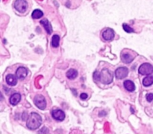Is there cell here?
Listing matches in <instances>:
<instances>
[{
  "mask_svg": "<svg viewBox=\"0 0 153 134\" xmlns=\"http://www.w3.org/2000/svg\"><path fill=\"white\" fill-rule=\"evenodd\" d=\"M102 37L106 41H110L114 37V32L111 28H106L102 32Z\"/></svg>",
  "mask_w": 153,
  "mask_h": 134,
  "instance_id": "7",
  "label": "cell"
},
{
  "mask_svg": "<svg viewBox=\"0 0 153 134\" xmlns=\"http://www.w3.org/2000/svg\"><path fill=\"white\" fill-rule=\"evenodd\" d=\"M6 82L9 86L14 87L17 83V79L14 75H8L6 76Z\"/></svg>",
  "mask_w": 153,
  "mask_h": 134,
  "instance_id": "13",
  "label": "cell"
},
{
  "mask_svg": "<svg viewBox=\"0 0 153 134\" xmlns=\"http://www.w3.org/2000/svg\"><path fill=\"white\" fill-rule=\"evenodd\" d=\"M123 28L124 31L126 32H127V33H132V32H134V30L132 29L129 26H128L127 24L126 23L123 24Z\"/></svg>",
  "mask_w": 153,
  "mask_h": 134,
  "instance_id": "19",
  "label": "cell"
},
{
  "mask_svg": "<svg viewBox=\"0 0 153 134\" xmlns=\"http://www.w3.org/2000/svg\"><path fill=\"white\" fill-rule=\"evenodd\" d=\"M128 75V69L126 67H120L115 72V75L117 79H123Z\"/></svg>",
  "mask_w": 153,
  "mask_h": 134,
  "instance_id": "6",
  "label": "cell"
},
{
  "mask_svg": "<svg viewBox=\"0 0 153 134\" xmlns=\"http://www.w3.org/2000/svg\"><path fill=\"white\" fill-rule=\"evenodd\" d=\"M34 104L40 110H45L46 107V99L44 96L41 95H37L34 99Z\"/></svg>",
  "mask_w": 153,
  "mask_h": 134,
  "instance_id": "4",
  "label": "cell"
},
{
  "mask_svg": "<svg viewBox=\"0 0 153 134\" xmlns=\"http://www.w3.org/2000/svg\"><path fill=\"white\" fill-rule=\"evenodd\" d=\"M124 87L126 90L129 91V92H133L135 90V85L132 81H129V80L124 82Z\"/></svg>",
  "mask_w": 153,
  "mask_h": 134,
  "instance_id": "14",
  "label": "cell"
},
{
  "mask_svg": "<svg viewBox=\"0 0 153 134\" xmlns=\"http://www.w3.org/2000/svg\"><path fill=\"white\" fill-rule=\"evenodd\" d=\"M98 81L105 84H109L113 81V75L108 69H103L101 72H98Z\"/></svg>",
  "mask_w": 153,
  "mask_h": 134,
  "instance_id": "2",
  "label": "cell"
},
{
  "mask_svg": "<svg viewBox=\"0 0 153 134\" xmlns=\"http://www.w3.org/2000/svg\"><path fill=\"white\" fill-rule=\"evenodd\" d=\"M138 72L142 75H151L153 72V67L149 63H143L140 66Z\"/></svg>",
  "mask_w": 153,
  "mask_h": 134,
  "instance_id": "5",
  "label": "cell"
},
{
  "mask_svg": "<svg viewBox=\"0 0 153 134\" xmlns=\"http://www.w3.org/2000/svg\"><path fill=\"white\" fill-rule=\"evenodd\" d=\"M146 99H147V101H149V102H152V99H153L152 93H150V94L146 95Z\"/></svg>",
  "mask_w": 153,
  "mask_h": 134,
  "instance_id": "20",
  "label": "cell"
},
{
  "mask_svg": "<svg viewBox=\"0 0 153 134\" xmlns=\"http://www.w3.org/2000/svg\"><path fill=\"white\" fill-rule=\"evenodd\" d=\"M20 100H21V95H20V93H14L11 96L9 101H10V103L12 105L15 106L20 102Z\"/></svg>",
  "mask_w": 153,
  "mask_h": 134,
  "instance_id": "12",
  "label": "cell"
},
{
  "mask_svg": "<svg viewBox=\"0 0 153 134\" xmlns=\"http://www.w3.org/2000/svg\"><path fill=\"white\" fill-rule=\"evenodd\" d=\"M153 83V77L152 76H148L145 78L143 80V84L144 87H149Z\"/></svg>",
  "mask_w": 153,
  "mask_h": 134,
  "instance_id": "17",
  "label": "cell"
},
{
  "mask_svg": "<svg viewBox=\"0 0 153 134\" xmlns=\"http://www.w3.org/2000/svg\"><path fill=\"white\" fill-rule=\"evenodd\" d=\"M42 124V118L37 112H32L27 121V127L30 130H36Z\"/></svg>",
  "mask_w": 153,
  "mask_h": 134,
  "instance_id": "1",
  "label": "cell"
},
{
  "mask_svg": "<svg viewBox=\"0 0 153 134\" xmlns=\"http://www.w3.org/2000/svg\"><path fill=\"white\" fill-rule=\"evenodd\" d=\"M40 24H42L44 27V28L46 29V32H47L49 34H51L52 32V27L51 26V23L49 22V20H46V19H44V20H42L40 21Z\"/></svg>",
  "mask_w": 153,
  "mask_h": 134,
  "instance_id": "11",
  "label": "cell"
},
{
  "mask_svg": "<svg viewBox=\"0 0 153 134\" xmlns=\"http://www.w3.org/2000/svg\"><path fill=\"white\" fill-rule=\"evenodd\" d=\"M134 57H135L134 55L130 54L128 52H123L121 54L122 61L125 63H130L131 62L133 61Z\"/></svg>",
  "mask_w": 153,
  "mask_h": 134,
  "instance_id": "9",
  "label": "cell"
},
{
  "mask_svg": "<svg viewBox=\"0 0 153 134\" xmlns=\"http://www.w3.org/2000/svg\"><path fill=\"white\" fill-rule=\"evenodd\" d=\"M3 99H4V98H3V95H2V93L0 92V101L3 100Z\"/></svg>",
  "mask_w": 153,
  "mask_h": 134,
  "instance_id": "22",
  "label": "cell"
},
{
  "mask_svg": "<svg viewBox=\"0 0 153 134\" xmlns=\"http://www.w3.org/2000/svg\"><path fill=\"white\" fill-rule=\"evenodd\" d=\"M14 8L20 13H25L27 11L28 3L26 0H16L14 2Z\"/></svg>",
  "mask_w": 153,
  "mask_h": 134,
  "instance_id": "3",
  "label": "cell"
},
{
  "mask_svg": "<svg viewBox=\"0 0 153 134\" xmlns=\"http://www.w3.org/2000/svg\"><path fill=\"white\" fill-rule=\"evenodd\" d=\"M52 117L55 118V120L58 121H63L65 118V114L64 112L61 110H53L52 112Z\"/></svg>",
  "mask_w": 153,
  "mask_h": 134,
  "instance_id": "10",
  "label": "cell"
},
{
  "mask_svg": "<svg viewBox=\"0 0 153 134\" xmlns=\"http://www.w3.org/2000/svg\"><path fill=\"white\" fill-rule=\"evenodd\" d=\"M77 75H78V72L73 69H70L67 72V77L69 79H70V80H73V79L76 78L77 77Z\"/></svg>",
  "mask_w": 153,
  "mask_h": 134,
  "instance_id": "15",
  "label": "cell"
},
{
  "mask_svg": "<svg viewBox=\"0 0 153 134\" xmlns=\"http://www.w3.org/2000/svg\"><path fill=\"white\" fill-rule=\"evenodd\" d=\"M28 75V70L25 67H19L16 72V77L20 80H23Z\"/></svg>",
  "mask_w": 153,
  "mask_h": 134,
  "instance_id": "8",
  "label": "cell"
},
{
  "mask_svg": "<svg viewBox=\"0 0 153 134\" xmlns=\"http://www.w3.org/2000/svg\"><path fill=\"white\" fill-rule=\"evenodd\" d=\"M59 41H60V37L57 34H55L52 37V47H58Z\"/></svg>",
  "mask_w": 153,
  "mask_h": 134,
  "instance_id": "18",
  "label": "cell"
},
{
  "mask_svg": "<svg viewBox=\"0 0 153 134\" xmlns=\"http://www.w3.org/2000/svg\"><path fill=\"white\" fill-rule=\"evenodd\" d=\"M43 16V13L39 9H36V10L32 12V16L33 19H35V20H37V19H40V18H41L42 16Z\"/></svg>",
  "mask_w": 153,
  "mask_h": 134,
  "instance_id": "16",
  "label": "cell"
},
{
  "mask_svg": "<svg viewBox=\"0 0 153 134\" xmlns=\"http://www.w3.org/2000/svg\"><path fill=\"white\" fill-rule=\"evenodd\" d=\"M87 94H86V93H82V94H81V95H80V98L81 99H82V100H85V99H87Z\"/></svg>",
  "mask_w": 153,
  "mask_h": 134,
  "instance_id": "21",
  "label": "cell"
}]
</instances>
